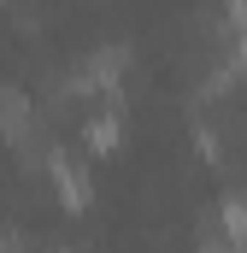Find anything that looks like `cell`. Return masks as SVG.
<instances>
[{
	"label": "cell",
	"mask_w": 247,
	"mask_h": 253,
	"mask_svg": "<svg viewBox=\"0 0 247 253\" xmlns=\"http://www.w3.org/2000/svg\"><path fill=\"white\" fill-rule=\"evenodd\" d=\"M88 141H94V147H100V153H106V147H112V141H118V124H112V118H100V124L88 129Z\"/></svg>",
	"instance_id": "cell-1"
},
{
	"label": "cell",
	"mask_w": 247,
	"mask_h": 253,
	"mask_svg": "<svg viewBox=\"0 0 247 253\" xmlns=\"http://www.w3.org/2000/svg\"><path fill=\"white\" fill-rule=\"evenodd\" d=\"M224 218H230V230H236V236H247V200H236Z\"/></svg>",
	"instance_id": "cell-2"
}]
</instances>
